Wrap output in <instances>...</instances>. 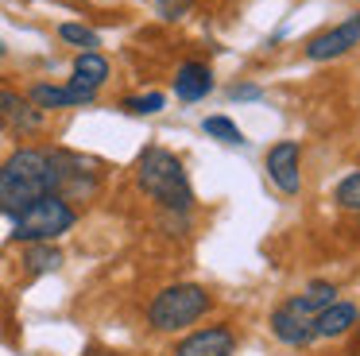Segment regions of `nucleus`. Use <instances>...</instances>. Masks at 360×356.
I'll use <instances>...</instances> for the list:
<instances>
[{"label":"nucleus","mask_w":360,"mask_h":356,"mask_svg":"<svg viewBox=\"0 0 360 356\" xmlns=\"http://www.w3.org/2000/svg\"><path fill=\"white\" fill-rule=\"evenodd\" d=\"M47 193H58V151L16 147L0 163V217L24 213Z\"/></svg>","instance_id":"f257e3e1"},{"label":"nucleus","mask_w":360,"mask_h":356,"mask_svg":"<svg viewBox=\"0 0 360 356\" xmlns=\"http://www.w3.org/2000/svg\"><path fill=\"white\" fill-rule=\"evenodd\" d=\"M136 186L167 213H190L194 205V190L182 170V159L167 147H143L136 159Z\"/></svg>","instance_id":"f03ea898"},{"label":"nucleus","mask_w":360,"mask_h":356,"mask_svg":"<svg viewBox=\"0 0 360 356\" xmlns=\"http://www.w3.org/2000/svg\"><path fill=\"white\" fill-rule=\"evenodd\" d=\"M213 306L210 291L198 283H174V286H163L155 298L148 302V325L155 333H182L205 317V310Z\"/></svg>","instance_id":"7ed1b4c3"},{"label":"nucleus","mask_w":360,"mask_h":356,"mask_svg":"<svg viewBox=\"0 0 360 356\" xmlns=\"http://www.w3.org/2000/svg\"><path fill=\"white\" fill-rule=\"evenodd\" d=\"M74 224H78V209L58 193H47V198L32 201L24 213L12 217V240L16 244H55Z\"/></svg>","instance_id":"20e7f679"},{"label":"nucleus","mask_w":360,"mask_h":356,"mask_svg":"<svg viewBox=\"0 0 360 356\" xmlns=\"http://www.w3.org/2000/svg\"><path fill=\"white\" fill-rule=\"evenodd\" d=\"M101 190V170L94 159H82V155H66L58 151V198L63 201H94Z\"/></svg>","instance_id":"39448f33"},{"label":"nucleus","mask_w":360,"mask_h":356,"mask_svg":"<svg viewBox=\"0 0 360 356\" xmlns=\"http://www.w3.org/2000/svg\"><path fill=\"white\" fill-rule=\"evenodd\" d=\"M271 333L290 348H306L314 341V314L302 306V298H287L271 314Z\"/></svg>","instance_id":"423d86ee"},{"label":"nucleus","mask_w":360,"mask_h":356,"mask_svg":"<svg viewBox=\"0 0 360 356\" xmlns=\"http://www.w3.org/2000/svg\"><path fill=\"white\" fill-rule=\"evenodd\" d=\"M0 124L12 132V136H35L43 132L47 124V113L27 101V93H16V89H0Z\"/></svg>","instance_id":"0eeeda50"},{"label":"nucleus","mask_w":360,"mask_h":356,"mask_svg":"<svg viewBox=\"0 0 360 356\" xmlns=\"http://www.w3.org/2000/svg\"><path fill=\"white\" fill-rule=\"evenodd\" d=\"M267 178H271L283 193L302 190V147H298L295 139H279V144L267 151Z\"/></svg>","instance_id":"6e6552de"},{"label":"nucleus","mask_w":360,"mask_h":356,"mask_svg":"<svg viewBox=\"0 0 360 356\" xmlns=\"http://www.w3.org/2000/svg\"><path fill=\"white\" fill-rule=\"evenodd\" d=\"M352 46H360V23H356V15H352L349 23H337V27L314 35L310 43H306V58H310V62H329V58L349 54Z\"/></svg>","instance_id":"1a4fd4ad"},{"label":"nucleus","mask_w":360,"mask_h":356,"mask_svg":"<svg viewBox=\"0 0 360 356\" xmlns=\"http://www.w3.org/2000/svg\"><path fill=\"white\" fill-rule=\"evenodd\" d=\"M236 337L229 325H205V329H194L174 345V356H233Z\"/></svg>","instance_id":"9d476101"},{"label":"nucleus","mask_w":360,"mask_h":356,"mask_svg":"<svg viewBox=\"0 0 360 356\" xmlns=\"http://www.w3.org/2000/svg\"><path fill=\"white\" fill-rule=\"evenodd\" d=\"M97 93H86V89H74V85H51V82H39L27 89V101H32L39 113H55V108H82V105H94Z\"/></svg>","instance_id":"9b49d317"},{"label":"nucleus","mask_w":360,"mask_h":356,"mask_svg":"<svg viewBox=\"0 0 360 356\" xmlns=\"http://www.w3.org/2000/svg\"><path fill=\"white\" fill-rule=\"evenodd\" d=\"M109 82V58L101 51H82L70 66V82L74 89H86V93H97L101 85Z\"/></svg>","instance_id":"f8f14e48"},{"label":"nucleus","mask_w":360,"mask_h":356,"mask_svg":"<svg viewBox=\"0 0 360 356\" xmlns=\"http://www.w3.org/2000/svg\"><path fill=\"white\" fill-rule=\"evenodd\" d=\"M213 93V70L205 62H182L174 70V97L179 101H202Z\"/></svg>","instance_id":"ddd939ff"},{"label":"nucleus","mask_w":360,"mask_h":356,"mask_svg":"<svg viewBox=\"0 0 360 356\" xmlns=\"http://www.w3.org/2000/svg\"><path fill=\"white\" fill-rule=\"evenodd\" d=\"M352 325H356V306L352 302H329L314 317V337H345Z\"/></svg>","instance_id":"4468645a"},{"label":"nucleus","mask_w":360,"mask_h":356,"mask_svg":"<svg viewBox=\"0 0 360 356\" xmlns=\"http://www.w3.org/2000/svg\"><path fill=\"white\" fill-rule=\"evenodd\" d=\"M66 263L63 248L58 244H24V271L27 275H51V271H58Z\"/></svg>","instance_id":"2eb2a0df"},{"label":"nucleus","mask_w":360,"mask_h":356,"mask_svg":"<svg viewBox=\"0 0 360 356\" xmlns=\"http://www.w3.org/2000/svg\"><path fill=\"white\" fill-rule=\"evenodd\" d=\"M202 132H205V136H213V139H221V144H229V147H244V144H248V139H244V132L236 128L229 116H205Z\"/></svg>","instance_id":"dca6fc26"},{"label":"nucleus","mask_w":360,"mask_h":356,"mask_svg":"<svg viewBox=\"0 0 360 356\" xmlns=\"http://www.w3.org/2000/svg\"><path fill=\"white\" fill-rule=\"evenodd\" d=\"M58 39L70 43V46H82V51L101 46V35H97L94 27H86V23H63V27H58Z\"/></svg>","instance_id":"f3484780"},{"label":"nucleus","mask_w":360,"mask_h":356,"mask_svg":"<svg viewBox=\"0 0 360 356\" xmlns=\"http://www.w3.org/2000/svg\"><path fill=\"white\" fill-rule=\"evenodd\" d=\"M167 97L163 93H140V97H124L120 101V108H124L128 116H151V113H163Z\"/></svg>","instance_id":"a211bd4d"},{"label":"nucleus","mask_w":360,"mask_h":356,"mask_svg":"<svg viewBox=\"0 0 360 356\" xmlns=\"http://www.w3.org/2000/svg\"><path fill=\"white\" fill-rule=\"evenodd\" d=\"M333 294H337V286H333V283H310V291H306V294H298V298H302V306L310 310L314 317H318L321 310L329 306V302H337Z\"/></svg>","instance_id":"6ab92c4d"},{"label":"nucleus","mask_w":360,"mask_h":356,"mask_svg":"<svg viewBox=\"0 0 360 356\" xmlns=\"http://www.w3.org/2000/svg\"><path fill=\"white\" fill-rule=\"evenodd\" d=\"M337 205L360 213V170H352L349 178H341V186H337Z\"/></svg>","instance_id":"aec40b11"},{"label":"nucleus","mask_w":360,"mask_h":356,"mask_svg":"<svg viewBox=\"0 0 360 356\" xmlns=\"http://www.w3.org/2000/svg\"><path fill=\"white\" fill-rule=\"evenodd\" d=\"M159 12H163V20H179V15H186L190 0H155Z\"/></svg>","instance_id":"412c9836"},{"label":"nucleus","mask_w":360,"mask_h":356,"mask_svg":"<svg viewBox=\"0 0 360 356\" xmlns=\"http://www.w3.org/2000/svg\"><path fill=\"white\" fill-rule=\"evenodd\" d=\"M259 97H264L259 85H236L233 89V101H259Z\"/></svg>","instance_id":"4be33fe9"},{"label":"nucleus","mask_w":360,"mask_h":356,"mask_svg":"<svg viewBox=\"0 0 360 356\" xmlns=\"http://www.w3.org/2000/svg\"><path fill=\"white\" fill-rule=\"evenodd\" d=\"M0 54H4V46H0Z\"/></svg>","instance_id":"5701e85b"},{"label":"nucleus","mask_w":360,"mask_h":356,"mask_svg":"<svg viewBox=\"0 0 360 356\" xmlns=\"http://www.w3.org/2000/svg\"><path fill=\"white\" fill-rule=\"evenodd\" d=\"M356 23H360V15H356Z\"/></svg>","instance_id":"b1692460"},{"label":"nucleus","mask_w":360,"mask_h":356,"mask_svg":"<svg viewBox=\"0 0 360 356\" xmlns=\"http://www.w3.org/2000/svg\"><path fill=\"white\" fill-rule=\"evenodd\" d=\"M356 322H360V314H356Z\"/></svg>","instance_id":"393cba45"}]
</instances>
